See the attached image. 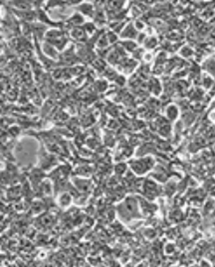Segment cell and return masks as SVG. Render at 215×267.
<instances>
[{
	"mask_svg": "<svg viewBox=\"0 0 215 267\" xmlns=\"http://www.w3.org/2000/svg\"><path fill=\"white\" fill-rule=\"evenodd\" d=\"M136 35H137L136 29L132 28V25H130L129 27L125 29V35L124 36H125V37H127V38H134Z\"/></svg>",
	"mask_w": 215,
	"mask_h": 267,
	"instance_id": "2",
	"label": "cell"
},
{
	"mask_svg": "<svg viewBox=\"0 0 215 267\" xmlns=\"http://www.w3.org/2000/svg\"><path fill=\"white\" fill-rule=\"evenodd\" d=\"M204 68L206 71H208L209 73H211L213 76H215V61L214 60H208L206 63L204 64Z\"/></svg>",
	"mask_w": 215,
	"mask_h": 267,
	"instance_id": "1",
	"label": "cell"
},
{
	"mask_svg": "<svg viewBox=\"0 0 215 267\" xmlns=\"http://www.w3.org/2000/svg\"><path fill=\"white\" fill-rule=\"evenodd\" d=\"M166 113H167L168 117H169L170 119H174L175 117L177 116V109H176V107L174 106H169Z\"/></svg>",
	"mask_w": 215,
	"mask_h": 267,
	"instance_id": "3",
	"label": "cell"
}]
</instances>
